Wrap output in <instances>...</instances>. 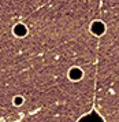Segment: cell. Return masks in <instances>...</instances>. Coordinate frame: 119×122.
<instances>
[{
    "label": "cell",
    "instance_id": "cell-1",
    "mask_svg": "<svg viewBox=\"0 0 119 122\" xmlns=\"http://www.w3.org/2000/svg\"><path fill=\"white\" fill-rule=\"evenodd\" d=\"M12 32H14V34H15L16 37H23V36L27 34V28L25 25H22V23H18V25L14 26Z\"/></svg>",
    "mask_w": 119,
    "mask_h": 122
}]
</instances>
